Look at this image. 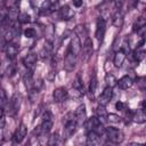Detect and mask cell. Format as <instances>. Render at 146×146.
I'll use <instances>...</instances> for the list:
<instances>
[{"mask_svg":"<svg viewBox=\"0 0 146 146\" xmlns=\"http://www.w3.org/2000/svg\"><path fill=\"white\" fill-rule=\"evenodd\" d=\"M97 86H98V81H97V78L95 74H92L91 79H90V84H89V95H90V98L94 99V95L97 90Z\"/></svg>","mask_w":146,"mask_h":146,"instance_id":"cell-20","label":"cell"},{"mask_svg":"<svg viewBox=\"0 0 146 146\" xmlns=\"http://www.w3.org/2000/svg\"><path fill=\"white\" fill-rule=\"evenodd\" d=\"M115 107H116V110H119V111H123V110H124V104H123L122 102H117V103L115 104Z\"/></svg>","mask_w":146,"mask_h":146,"instance_id":"cell-40","label":"cell"},{"mask_svg":"<svg viewBox=\"0 0 146 146\" xmlns=\"http://www.w3.org/2000/svg\"><path fill=\"white\" fill-rule=\"evenodd\" d=\"M105 31H106V22L103 17H99L97 19V23H96V38L99 42L103 41Z\"/></svg>","mask_w":146,"mask_h":146,"instance_id":"cell-5","label":"cell"},{"mask_svg":"<svg viewBox=\"0 0 146 146\" xmlns=\"http://www.w3.org/2000/svg\"><path fill=\"white\" fill-rule=\"evenodd\" d=\"M74 16V11L70 8V6H63L58 9V17L59 19L68 21Z\"/></svg>","mask_w":146,"mask_h":146,"instance_id":"cell-11","label":"cell"},{"mask_svg":"<svg viewBox=\"0 0 146 146\" xmlns=\"http://www.w3.org/2000/svg\"><path fill=\"white\" fill-rule=\"evenodd\" d=\"M107 121L110 122V123H120L121 121H122V119L119 116V115H116V114H107Z\"/></svg>","mask_w":146,"mask_h":146,"instance_id":"cell-32","label":"cell"},{"mask_svg":"<svg viewBox=\"0 0 146 146\" xmlns=\"http://www.w3.org/2000/svg\"><path fill=\"white\" fill-rule=\"evenodd\" d=\"M120 49H121L125 55H128V54H129V51H130V47H129V42H128V40H127V39H125V40H123V42H122V44H121Z\"/></svg>","mask_w":146,"mask_h":146,"instance_id":"cell-36","label":"cell"},{"mask_svg":"<svg viewBox=\"0 0 146 146\" xmlns=\"http://www.w3.org/2000/svg\"><path fill=\"white\" fill-rule=\"evenodd\" d=\"M5 125H6V119H5V115L1 114L0 115V129L5 128Z\"/></svg>","mask_w":146,"mask_h":146,"instance_id":"cell-39","label":"cell"},{"mask_svg":"<svg viewBox=\"0 0 146 146\" xmlns=\"http://www.w3.org/2000/svg\"><path fill=\"white\" fill-rule=\"evenodd\" d=\"M19 23H22V24H25V23H30L31 22V16L29 15V14H26V13H22V14H19L18 15V19H17Z\"/></svg>","mask_w":146,"mask_h":146,"instance_id":"cell-30","label":"cell"},{"mask_svg":"<svg viewBox=\"0 0 146 146\" xmlns=\"http://www.w3.org/2000/svg\"><path fill=\"white\" fill-rule=\"evenodd\" d=\"M74 120L76 122V124H83L84 121L87 120V112H86V106L82 104L80 105L75 112H74Z\"/></svg>","mask_w":146,"mask_h":146,"instance_id":"cell-7","label":"cell"},{"mask_svg":"<svg viewBox=\"0 0 146 146\" xmlns=\"http://www.w3.org/2000/svg\"><path fill=\"white\" fill-rule=\"evenodd\" d=\"M132 121L133 122H137V123H144L146 121V114H145V111L141 108V110H138L133 115H132Z\"/></svg>","mask_w":146,"mask_h":146,"instance_id":"cell-19","label":"cell"},{"mask_svg":"<svg viewBox=\"0 0 146 146\" xmlns=\"http://www.w3.org/2000/svg\"><path fill=\"white\" fill-rule=\"evenodd\" d=\"M64 135H65V138H70L71 136L74 135L75 130H76V122L74 120V114L72 113H68L67 115H65L64 117Z\"/></svg>","mask_w":146,"mask_h":146,"instance_id":"cell-1","label":"cell"},{"mask_svg":"<svg viewBox=\"0 0 146 146\" xmlns=\"http://www.w3.org/2000/svg\"><path fill=\"white\" fill-rule=\"evenodd\" d=\"M145 54H146L145 50L139 47V48H137V49L133 51V55H132V56H133V59H135L137 63H139V62H141V60L145 58Z\"/></svg>","mask_w":146,"mask_h":146,"instance_id":"cell-27","label":"cell"},{"mask_svg":"<svg viewBox=\"0 0 146 146\" xmlns=\"http://www.w3.org/2000/svg\"><path fill=\"white\" fill-rule=\"evenodd\" d=\"M23 80H24L25 87L29 88V89H32V87H33V79H32V72H31V71H27V72L24 74Z\"/></svg>","mask_w":146,"mask_h":146,"instance_id":"cell-28","label":"cell"},{"mask_svg":"<svg viewBox=\"0 0 146 146\" xmlns=\"http://www.w3.org/2000/svg\"><path fill=\"white\" fill-rule=\"evenodd\" d=\"M112 24L115 26V27H121L122 24H123V14L117 10L114 15H113V18H112Z\"/></svg>","mask_w":146,"mask_h":146,"instance_id":"cell-18","label":"cell"},{"mask_svg":"<svg viewBox=\"0 0 146 146\" xmlns=\"http://www.w3.org/2000/svg\"><path fill=\"white\" fill-rule=\"evenodd\" d=\"M72 2H73V5L75 6V7H81L82 6V3H83V1L82 0H72Z\"/></svg>","mask_w":146,"mask_h":146,"instance_id":"cell-41","label":"cell"},{"mask_svg":"<svg viewBox=\"0 0 146 146\" xmlns=\"http://www.w3.org/2000/svg\"><path fill=\"white\" fill-rule=\"evenodd\" d=\"M36 59H38V56H36L35 54H33V52H30V54H27V55L23 58V64H24L29 70H31V68L35 65Z\"/></svg>","mask_w":146,"mask_h":146,"instance_id":"cell-15","label":"cell"},{"mask_svg":"<svg viewBox=\"0 0 146 146\" xmlns=\"http://www.w3.org/2000/svg\"><path fill=\"white\" fill-rule=\"evenodd\" d=\"M7 104V95L2 87H0V107H3Z\"/></svg>","mask_w":146,"mask_h":146,"instance_id":"cell-33","label":"cell"},{"mask_svg":"<svg viewBox=\"0 0 146 146\" xmlns=\"http://www.w3.org/2000/svg\"><path fill=\"white\" fill-rule=\"evenodd\" d=\"M82 95H83V92L80 91V90H78V89H75V88H72V89L68 91V96H71L72 98H75V99L81 98Z\"/></svg>","mask_w":146,"mask_h":146,"instance_id":"cell-31","label":"cell"},{"mask_svg":"<svg viewBox=\"0 0 146 146\" xmlns=\"http://www.w3.org/2000/svg\"><path fill=\"white\" fill-rule=\"evenodd\" d=\"M73 88H75V89H78V90H80V91L83 92V81L81 80V78H80L79 74L75 76V79L73 81Z\"/></svg>","mask_w":146,"mask_h":146,"instance_id":"cell-29","label":"cell"},{"mask_svg":"<svg viewBox=\"0 0 146 146\" xmlns=\"http://www.w3.org/2000/svg\"><path fill=\"white\" fill-rule=\"evenodd\" d=\"M26 135H27V127L22 122V123L18 125V128H17L15 135H14V140H15V143H16V144H17V143H22L23 139L26 137Z\"/></svg>","mask_w":146,"mask_h":146,"instance_id":"cell-9","label":"cell"},{"mask_svg":"<svg viewBox=\"0 0 146 146\" xmlns=\"http://www.w3.org/2000/svg\"><path fill=\"white\" fill-rule=\"evenodd\" d=\"M116 84H119V87H120L121 89L127 90V89L131 88V86L133 84V81H132V79H131L130 76L124 75V76H122V78L116 82Z\"/></svg>","mask_w":146,"mask_h":146,"instance_id":"cell-16","label":"cell"},{"mask_svg":"<svg viewBox=\"0 0 146 146\" xmlns=\"http://www.w3.org/2000/svg\"><path fill=\"white\" fill-rule=\"evenodd\" d=\"M125 54L120 49V50H117L116 51V54H115V56H114V59H113V63H114V65L116 66V67H120L122 64H123V62H124V59H125Z\"/></svg>","mask_w":146,"mask_h":146,"instance_id":"cell-17","label":"cell"},{"mask_svg":"<svg viewBox=\"0 0 146 146\" xmlns=\"http://www.w3.org/2000/svg\"><path fill=\"white\" fill-rule=\"evenodd\" d=\"M100 121L98 120V117H96V116H92V117H90V119H87L86 121H84V127H86V129H87V131H90V130H92L95 127H96V124L97 123H99Z\"/></svg>","mask_w":146,"mask_h":146,"instance_id":"cell-22","label":"cell"},{"mask_svg":"<svg viewBox=\"0 0 146 146\" xmlns=\"http://www.w3.org/2000/svg\"><path fill=\"white\" fill-rule=\"evenodd\" d=\"M100 143H102V139H100V136L98 133H96L92 130L88 131V135H87V145L97 146V145H100Z\"/></svg>","mask_w":146,"mask_h":146,"instance_id":"cell-12","label":"cell"},{"mask_svg":"<svg viewBox=\"0 0 146 146\" xmlns=\"http://www.w3.org/2000/svg\"><path fill=\"white\" fill-rule=\"evenodd\" d=\"M15 73H16V66H15L14 64H9V66H8V68H7V74H8V76H13V75H15Z\"/></svg>","mask_w":146,"mask_h":146,"instance_id":"cell-37","label":"cell"},{"mask_svg":"<svg viewBox=\"0 0 146 146\" xmlns=\"http://www.w3.org/2000/svg\"><path fill=\"white\" fill-rule=\"evenodd\" d=\"M92 51H94L92 41H91L90 38H86L84 39V42H83V46H82V59L84 62H87L91 57Z\"/></svg>","mask_w":146,"mask_h":146,"instance_id":"cell-4","label":"cell"},{"mask_svg":"<svg viewBox=\"0 0 146 146\" xmlns=\"http://www.w3.org/2000/svg\"><path fill=\"white\" fill-rule=\"evenodd\" d=\"M5 51H6V55L8 58L13 59L16 57V55L18 54V46L14 42H8L6 48H5Z\"/></svg>","mask_w":146,"mask_h":146,"instance_id":"cell-14","label":"cell"},{"mask_svg":"<svg viewBox=\"0 0 146 146\" xmlns=\"http://www.w3.org/2000/svg\"><path fill=\"white\" fill-rule=\"evenodd\" d=\"M105 133H106L108 140H111V141L114 143V144H120V143H122L123 139H124L122 131L119 130V129H116V128L110 127V128H107V129L105 130Z\"/></svg>","mask_w":146,"mask_h":146,"instance_id":"cell-3","label":"cell"},{"mask_svg":"<svg viewBox=\"0 0 146 146\" xmlns=\"http://www.w3.org/2000/svg\"><path fill=\"white\" fill-rule=\"evenodd\" d=\"M105 82H106L107 87L113 88V87H115V86H116L117 80H116V78H115L112 73H106V74H105Z\"/></svg>","mask_w":146,"mask_h":146,"instance_id":"cell-25","label":"cell"},{"mask_svg":"<svg viewBox=\"0 0 146 146\" xmlns=\"http://www.w3.org/2000/svg\"><path fill=\"white\" fill-rule=\"evenodd\" d=\"M68 51H71L73 55H75V56H78L79 54H80V51H81V41H80V39L76 36V35H74L73 38H72V40H71V43H70V49H68Z\"/></svg>","mask_w":146,"mask_h":146,"instance_id":"cell-13","label":"cell"},{"mask_svg":"<svg viewBox=\"0 0 146 146\" xmlns=\"http://www.w3.org/2000/svg\"><path fill=\"white\" fill-rule=\"evenodd\" d=\"M68 97V91L64 87H58L52 92V98L55 103H62Z\"/></svg>","mask_w":146,"mask_h":146,"instance_id":"cell-6","label":"cell"},{"mask_svg":"<svg viewBox=\"0 0 146 146\" xmlns=\"http://www.w3.org/2000/svg\"><path fill=\"white\" fill-rule=\"evenodd\" d=\"M24 35L26 36V38H29V39H31V38H35L36 36V32H35V30L34 29H26L25 31H24Z\"/></svg>","mask_w":146,"mask_h":146,"instance_id":"cell-35","label":"cell"},{"mask_svg":"<svg viewBox=\"0 0 146 146\" xmlns=\"http://www.w3.org/2000/svg\"><path fill=\"white\" fill-rule=\"evenodd\" d=\"M112 95H113L112 88H110V87L105 88L104 91L102 92V95H100L99 98H98V103H99V105H103V106L107 105V104L111 102V99H112Z\"/></svg>","mask_w":146,"mask_h":146,"instance_id":"cell-10","label":"cell"},{"mask_svg":"<svg viewBox=\"0 0 146 146\" xmlns=\"http://www.w3.org/2000/svg\"><path fill=\"white\" fill-rule=\"evenodd\" d=\"M18 15H19L18 8H17V7H13V8H9V10H8V13H7V18H8L11 23H14V22H16V21L18 19Z\"/></svg>","mask_w":146,"mask_h":146,"instance_id":"cell-21","label":"cell"},{"mask_svg":"<svg viewBox=\"0 0 146 146\" xmlns=\"http://www.w3.org/2000/svg\"><path fill=\"white\" fill-rule=\"evenodd\" d=\"M74 32H75V35L81 39V38H87V30H86V26L83 24H79L76 25V27L74 29Z\"/></svg>","mask_w":146,"mask_h":146,"instance_id":"cell-23","label":"cell"},{"mask_svg":"<svg viewBox=\"0 0 146 146\" xmlns=\"http://www.w3.org/2000/svg\"><path fill=\"white\" fill-rule=\"evenodd\" d=\"M21 0H3L5 7L6 8H13V7H18Z\"/></svg>","mask_w":146,"mask_h":146,"instance_id":"cell-34","label":"cell"},{"mask_svg":"<svg viewBox=\"0 0 146 146\" xmlns=\"http://www.w3.org/2000/svg\"><path fill=\"white\" fill-rule=\"evenodd\" d=\"M63 141H62V139H60V137H59V135H58V132H54L50 137H49V140H48V145H50V146H54V145H60Z\"/></svg>","mask_w":146,"mask_h":146,"instance_id":"cell-26","label":"cell"},{"mask_svg":"<svg viewBox=\"0 0 146 146\" xmlns=\"http://www.w3.org/2000/svg\"><path fill=\"white\" fill-rule=\"evenodd\" d=\"M125 2H127V0H114V5L117 9H121Z\"/></svg>","mask_w":146,"mask_h":146,"instance_id":"cell-38","label":"cell"},{"mask_svg":"<svg viewBox=\"0 0 146 146\" xmlns=\"http://www.w3.org/2000/svg\"><path fill=\"white\" fill-rule=\"evenodd\" d=\"M76 64V56L73 55L71 51H67L66 56H65V60H64V67L67 72H71L74 70Z\"/></svg>","mask_w":146,"mask_h":146,"instance_id":"cell-8","label":"cell"},{"mask_svg":"<svg viewBox=\"0 0 146 146\" xmlns=\"http://www.w3.org/2000/svg\"><path fill=\"white\" fill-rule=\"evenodd\" d=\"M21 102H22V96L18 92L14 94V96L11 97L10 103L8 105V110H7V113L10 116H15L17 114V112L19 111V107H21Z\"/></svg>","mask_w":146,"mask_h":146,"instance_id":"cell-2","label":"cell"},{"mask_svg":"<svg viewBox=\"0 0 146 146\" xmlns=\"http://www.w3.org/2000/svg\"><path fill=\"white\" fill-rule=\"evenodd\" d=\"M96 113H97L98 120L103 123V122L106 120V117H107V112H106V110H105V106L99 105V106L97 107V110H96Z\"/></svg>","mask_w":146,"mask_h":146,"instance_id":"cell-24","label":"cell"}]
</instances>
